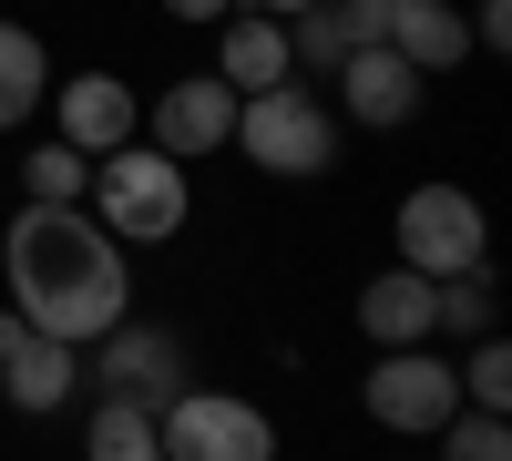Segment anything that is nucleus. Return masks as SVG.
Returning <instances> with one entry per match:
<instances>
[{
	"mask_svg": "<svg viewBox=\"0 0 512 461\" xmlns=\"http://www.w3.org/2000/svg\"><path fill=\"white\" fill-rule=\"evenodd\" d=\"M0 287H11V318H31L62 349H93L103 328L134 318V257L82 205H21L0 226Z\"/></svg>",
	"mask_w": 512,
	"mask_h": 461,
	"instance_id": "obj_1",
	"label": "nucleus"
},
{
	"mask_svg": "<svg viewBox=\"0 0 512 461\" xmlns=\"http://www.w3.org/2000/svg\"><path fill=\"white\" fill-rule=\"evenodd\" d=\"M185 164L175 154H154V144H123V154H93V195H82V216H93L123 257L134 246H164V236H185Z\"/></svg>",
	"mask_w": 512,
	"mask_h": 461,
	"instance_id": "obj_2",
	"label": "nucleus"
},
{
	"mask_svg": "<svg viewBox=\"0 0 512 461\" xmlns=\"http://www.w3.org/2000/svg\"><path fill=\"white\" fill-rule=\"evenodd\" d=\"M236 154L256 175H277V185H318L338 164V113L308 93V82H277V93L236 103Z\"/></svg>",
	"mask_w": 512,
	"mask_h": 461,
	"instance_id": "obj_3",
	"label": "nucleus"
},
{
	"mask_svg": "<svg viewBox=\"0 0 512 461\" xmlns=\"http://www.w3.org/2000/svg\"><path fill=\"white\" fill-rule=\"evenodd\" d=\"M390 236H400V267L431 277V287L492 267V216H482V195H461V185H410Z\"/></svg>",
	"mask_w": 512,
	"mask_h": 461,
	"instance_id": "obj_4",
	"label": "nucleus"
},
{
	"mask_svg": "<svg viewBox=\"0 0 512 461\" xmlns=\"http://www.w3.org/2000/svg\"><path fill=\"white\" fill-rule=\"evenodd\" d=\"M154 441L164 461H277V421L236 390H185L154 410Z\"/></svg>",
	"mask_w": 512,
	"mask_h": 461,
	"instance_id": "obj_5",
	"label": "nucleus"
},
{
	"mask_svg": "<svg viewBox=\"0 0 512 461\" xmlns=\"http://www.w3.org/2000/svg\"><path fill=\"white\" fill-rule=\"evenodd\" d=\"M359 400H369V421H379V431L431 441L451 410H461V369H451L441 349H379V359H369V380H359Z\"/></svg>",
	"mask_w": 512,
	"mask_h": 461,
	"instance_id": "obj_6",
	"label": "nucleus"
},
{
	"mask_svg": "<svg viewBox=\"0 0 512 461\" xmlns=\"http://www.w3.org/2000/svg\"><path fill=\"white\" fill-rule=\"evenodd\" d=\"M93 380H103V400H134V410H164V400L195 390L185 380V339L175 328H144V318H123V328L93 339Z\"/></svg>",
	"mask_w": 512,
	"mask_h": 461,
	"instance_id": "obj_7",
	"label": "nucleus"
},
{
	"mask_svg": "<svg viewBox=\"0 0 512 461\" xmlns=\"http://www.w3.org/2000/svg\"><path fill=\"white\" fill-rule=\"evenodd\" d=\"M52 134L72 154H123L144 134V93L123 72H72V82H52Z\"/></svg>",
	"mask_w": 512,
	"mask_h": 461,
	"instance_id": "obj_8",
	"label": "nucleus"
},
{
	"mask_svg": "<svg viewBox=\"0 0 512 461\" xmlns=\"http://www.w3.org/2000/svg\"><path fill=\"white\" fill-rule=\"evenodd\" d=\"M0 400H11V410H31V421H52L62 400H82V349L41 339L31 318H11V308H0Z\"/></svg>",
	"mask_w": 512,
	"mask_h": 461,
	"instance_id": "obj_9",
	"label": "nucleus"
},
{
	"mask_svg": "<svg viewBox=\"0 0 512 461\" xmlns=\"http://www.w3.org/2000/svg\"><path fill=\"white\" fill-rule=\"evenodd\" d=\"M144 123H154V154H226L236 144V93L216 72H185V82H164V93L144 103Z\"/></svg>",
	"mask_w": 512,
	"mask_h": 461,
	"instance_id": "obj_10",
	"label": "nucleus"
},
{
	"mask_svg": "<svg viewBox=\"0 0 512 461\" xmlns=\"http://www.w3.org/2000/svg\"><path fill=\"white\" fill-rule=\"evenodd\" d=\"M420 93H431V82H420L390 41H359L349 62H338V113L349 123H369V134H390V123H410L420 113Z\"/></svg>",
	"mask_w": 512,
	"mask_h": 461,
	"instance_id": "obj_11",
	"label": "nucleus"
},
{
	"mask_svg": "<svg viewBox=\"0 0 512 461\" xmlns=\"http://www.w3.org/2000/svg\"><path fill=\"white\" fill-rule=\"evenodd\" d=\"M379 41L431 82V72H461L472 62V21L451 11V0H379Z\"/></svg>",
	"mask_w": 512,
	"mask_h": 461,
	"instance_id": "obj_12",
	"label": "nucleus"
},
{
	"mask_svg": "<svg viewBox=\"0 0 512 461\" xmlns=\"http://www.w3.org/2000/svg\"><path fill=\"white\" fill-rule=\"evenodd\" d=\"M216 82H226L236 103L297 82V62H287V21H267V11H226V21H216Z\"/></svg>",
	"mask_w": 512,
	"mask_h": 461,
	"instance_id": "obj_13",
	"label": "nucleus"
},
{
	"mask_svg": "<svg viewBox=\"0 0 512 461\" xmlns=\"http://www.w3.org/2000/svg\"><path fill=\"white\" fill-rule=\"evenodd\" d=\"M431 308H441L431 277L379 267V277L359 287V339H369V349H431Z\"/></svg>",
	"mask_w": 512,
	"mask_h": 461,
	"instance_id": "obj_14",
	"label": "nucleus"
},
{
	"mask_svg": "<svg viewBox=\"0 0 512 461\" xmlns=\"http://www.w3.org/2000/svg\"><path fill=\"white\" fill-rule=\"evenodd\" d=\"M41 103H52V41L31 21H0V134H21Z\"/></svg>",
	"mask_w": 512,
	"mask_h": 461,
	"instance_id": "obj_15",
	"label": "nucleus"
},
{
	"mask_svg": "<svg viewBox=\"0 0 512 461\" xmlns=\"http://www.w3.org/2000/svg\"><path fill=\"white\" fill-rule=\"evenodd\" d=\"M82 461H164L154 410H134V400H93V421H82Z\"/></svg>",
	"mask_w": 512,
	"mask_h": 461,
	"instance_id": "obj_16",
	"label": "nucleus"
},
{
	"mask_svg": "<svg viewBox=\"0 0 512 461\" xmlns=\"http://www.w3.org/2000/svg\"><path fill=\"white\" fill-rule=\"evenodd\" d=\"M82 195H93V154H72L62 134L21 154V205H82Z\"/></svg>",
	"mask_w": 512,
	"mask_h": 461,
	"instance_id": "obj_17",
	"label": "nucleus"
},
{
	"mask_svg": "<svg viewBox=\"0 0 512 461\" xmlns=\"http://www.w3.org/2000/svg\"><path fill=\"white\" fill-rule=\"evenodd\" d=\"M431 339H492V267L441 287V308H431Z\"/></svg>",
	"mask_w": 512,
	"mask_h": 461,
	"instance_id": "obj_18",
	"label": "nucleus"
},
{
	"mask_svg": "<svg viewBox=\"0 0 512 461\" xmlns=\"http://www.w3.org/2000/svg\"><path fill=\"white\" fill-rule=\"evenodd\" d=\"M461 410H512V349L502 339H472V359H461Z\"/></svg>",
	"mask_w": 512,
	"mask_h": 461,
	"instance_id": "obj_19",
	"label": "nucleus"
},
{
	"mask_svg": "<svg viewBox=\"0 0 512 461\" xmlns=\"http://www.w3.org/2000/svg\"><path fill=\"white\" fill-rule=\"evenodd\" d=\"M431 441H441V461H512V421H492V410H451Z\"/></svg>",
	"mask_w": 512,
	"mask_h": 461,
	"instance_id": "obj_20",
	"label": "nucleus"
},
{
	"mask_svg": "<svg viewBox=\"0 0 512 461\" xmlns=\"http://www.w3.org/2000/svg\"><path fill=\"white\" fill-rule=\"evenodd\" d=\"M472 52H512V0H472Z\"/></svg>",
	"mask_w": 512,
	"mask_h": 461,
	"instance_id": "obj_21",
	"label": "nucleus"
},
{
	"mask_svg": "<svg viewBox=\"0 0 512 461\" xmlns=\"http://www.w3.org/2000/svg\"><path fill=\"white\" fill-rule=\"evenodd\" d=\"M164 11H175V21H226L236 0H164Z\"/></svg>",
	"mask_w": 512,
	"mask_h": 461,
	"instance_id": "obj_22",
	"label": "nucleus"
},
{
	"mask_svg": "<svg viewBox=\"0 0 512 461\" xmlns=\"http://www.w3.org/2000/svg\"><path fill=\"white\" fill-rule=\"evenodd\" d=\"M236 11H267V21H297V11H308V0H236Z\"/></svg>",
	"mask_w": 512,
	"mask_h": 461,
	"instance_id": "obj_23",
	"label": "nucleus"
}]
</instances>
